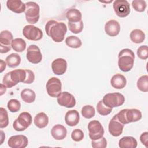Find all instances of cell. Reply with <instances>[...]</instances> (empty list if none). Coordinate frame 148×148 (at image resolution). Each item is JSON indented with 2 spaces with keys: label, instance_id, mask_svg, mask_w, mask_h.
<instances>
[{
  "label": "cell",
  "instance_id": "1",
  "mask_svg": "<svg viewBox=\"0 0 148 148\" xmlns=\"http://www.w3.org/2000/svg\"><path fill=\"white\" fill-rule=\"evenodd\" d=\"M46 34L53 41L60 43L64 40L67 32L66 24L63 22H59L54 20H49L45 25Z\"/></svg>",
  "mask_w": 148,
  "mask_h": 148
},
{
  "label": "cell",
  "instance_id": "2",
  "mask_svg": "<svg viewBox=\"0 0 148 148\" xmlns=\"http://www.w3.org/2000/svg\"><path fill=\"white\" fill-rule=\"evenodd\" d=\"M27 75V69H18L12 71L3 76L2 84L7 88H12L19 83H25Z\"/></svg>",
  "mask_w": 148,
  "mask_h": 148
},
{
  "label": "cell",
  "instance_id": "3",
  "mask_svg": "<svg viewBox=\"0 0 148 148\" xmlns=\"http://www.w3.org/2000/svg\"><path fill=\"white\" fill-rule=\"evenodd\" d=\"M135 54L133 51L130 49L121 50L118 55V66L123 72H128L134 66Z\"/></svg>",
  "mask_w": 148,
  "mask_h": 148
},
{
  "label": "cell",
  "instance_id": "4",
  "mask_svg": "<svg viewBox=\"0 0 148 148\" xmlns=\"http://www.w3.org/2000/svg\"><path fill=\"white\" fill-rule=\"evenodd\" d=\"M118 120L123 124L136 122L142 119V113L137 109H124L116 114Z\"/></svg>",
  "mask_w": 148,
  "mask_h": 148
},
{
  "label": "cell",
  "instance_id": "5",
  "mask_svg": "<svg viewBox=\"0 0 148 148\" xmlns=\"http://www.w3.org/2000/svg\"><path fill=\"white\" fill-rule=\"evenodd\" d=\"M26 9L25 10V15L27 21L34 24L36 23L40 17V8L38 3L35 2H27L25 3Z\"/></svg>",
  "mask_w": 148,
  "mask_h": 148
},
{
  "label": "cell",
  "instance_id": "6",
  "mask_svg": "<svg viewBox=\"0 0 148 148\" xmlns=\"http://www.w3.org/2000/svg\"><path fill=\"white\" fill-rule=\"evenodd\" d=\"M102 101L106 106L112 109L121 106L125 102V97L119 92L108 93L103 97Z\"/></svg>",
  "mask_w": 148,
  "mask_h": 148
},
{
  "label": "cell",
  "instance_id": "7",
  "mask_svg": "<svg viewBox=\"0 0 148 148\" xmlns=\"http://www.w3.org/2000/svg\"><path fill=\"white\" fill-rule=\"evenodd\" d=\"M32 116L27 112L21 113L13 124L14 130L17 131H24L32 123Z\"/></svg>",
  "mask_w": 148,
  "mask_h": 148
},
{
  "label": "cell",
  "instance_id": "8",
  "mask_svg": "<svg viewBox=\"0 0 148 148\" xmlns=\"http://www.w3.org/2000/svg\"><path fill=\"white\" fill-rule=\"evenodd\" d=\"M89 137L91 140H97L102 138L104 134V129L101 123L96 120L91 121L88 124Z\"/></svg>",
  "mask_w": 148,
  "mask_h": 148
},
{
  "label": "cell",
  "instance_id": "9",
  "mask_svg": "<svg viewBox=\"0 0 148 148\" xmlns=\"http://www.w3.org/2000/svg\"><path fill=\"white\" fill-rule=\"evenodd\" d=\"M61 82L55 77H51L47 82L46 88L48 95L51 97H57L61 93Z\"/></svg>",
  "mask_w": 148,
  "mask_h": 148
},
{
  "label": "cell",
  "instance_id": "10",
  "mask_svg": "<svg viewBox=\"0 0 148 148\" xmlns=\"http://www.w3.org/2000/svg\"><path fill=\"white\" fill-rule=\"evenodd\" d=\"M23 34L28 40L38 41L43 37V32L39 28L33 25H27L23 29Z\"/></svg>",
  "mask_w": 148,
  "mask_h": 148
},
{
  "label": "cell",
  "instance_id": "11",
  "mask_svg": "<svg viewBox=\"0 0 148 148\" xmlns=\"http://www.w3.org/2000/svg\"><path fill=\"white\" fill-rule=\"evenodd\" d=\"M114 11L120 17H125L129 15L131 9L129 2L126 0H116L113 4Z\"/></svg>",
  "mask_w": 148,
  "mask_h": 148
},
{
  "label": "cell",
  "instance_id": "12",
  "mask_svg": "<svg viewBox=\"0 0 148 148\" xmlns=\"http://www.w3.org/2000/svg\"><path fill=\"white\" fill-rule=\"evenodd\" d=\"M13 35L8 30H3L0 34V53H6L10 50Z\"/></svg>",
  "mask_w": 148,
  "mask_h": 148
},
{
  "label": "cell",
  "instance_id": "13",
  "mask_svg": "<svg viewBox=\"0 0 148 148\" xmlns=\"http://www.w3.org/2000/svg\"><path fill=\"white\" fill-rule=\"evenodd\" d=\"M26 57L29 62L37 64L42 61V54L39 47L35 45H31L27 48Z\"/></svg>",
  "mask_w": 148,
  "mask_h": 148
},
{
  "label": "cell",
  "instance_id": "14",
  "mask_svg": "<svg viewBox=\"0 0 148 148\" xmlns=\"http://www.w3.org/2000/svg\"><path fill=\"white\" fill-rule=\"evenodd\" d=\"M57 101L60 105L68 108H73L76 105V99L74 96L67 91L61 92L57 97Z\"/></svg>",
  "mask_w": 148,
  "mask_h": 148
},
{
  "label": "cell",
  "instance_id": "15",
  "mask_svg": "<svg viewBox=\"0 0 148 148\" xmlns=\"http://www.w3.org/2000/svg\"><path fill=\"white\" fill-rule=\"evenodd\" d=\"M124 124L121 123L117 119V115L115 114L110 120L108 125L109 133L113 136H119L123 132Z\"/></svg>",
  "mask_w": 148,
  "mask_h": 148
},
{
  "label": "cell",
  "instance_id": "16",
  "mask_svg": "<svg viewBox=\"0 0 148 148\" xmlns=\"http://www.w3.org/2000/svg\"><path fill=\"white\" fill-rule=\"evenodd\" d=\"M28 144V140L23 135H13L9 138L8 145L11 148H25Z\"/></svg>",
  "mask_w": 148,
  "mask_h": 148
},
{
  "label": "cell",
  "instance_id": "17",
  "mask_svg": "<svg viewBox=\"0 0 148 148\" xmlns=\"http://www.w3.org/2000/svg\"><path fill=\"white\" fill-rule=\"evenodd\" d=\"M51 68L54 74L62 75L65 73L67 69L66 61L62 58H57L52 62Z\"/></svg>",
  "mask_w": 148,
  "mask_h": 148
},
{
  "label": "cell",
  "instance_id": "18",
  "mask_svg": "<svg viewBox=\"0 0 148 148\" xmlns=\"http://www.w3.org/2000/svg\"><path fill=\"white\" fill-rule=\"evenodd\" d=\"M105 31L110 36H116L120 31V24L115 20H110L105 23Z\"/></svg>",
  "mask_w": 148,
  "mask_h": 148
},
{
  "label": "cell",
  "instance_id": "19",
  "mask_svg": "<svg viewBox=\"0 0 148 148\" xmlns=\"http://www.w3.org/2000/svg\"><path fill=\"white\" fill-rule=\"evenodd\" d=\"M6 6L12 12L16 13H21L25 12V3L20 0H8L6 2Z\"/></svg>",
  "mask_w": 148,
  "mask_h": 148
},
{
  "label": "cell",
  "instance_id": "20",
  "mask_svg": "<svg viewBox=\"0 0 148 148\" xmlns=\"http://www.w3.org/2000/svg\"><path fill=\"white\" fill-rule=\"evenodd\" d=\"M80 120L79 112L76 110H71L68 111L65 116V121L66 124L70 127L76 125Z\"/></svg>",
  "mask_w": 148,
  "mask_h": 148
},
{
  "label": "cell",
  "instance_id": "21",
  "mask_svg": "<svg viewBox=\"0 0 148 148\" xmlns=\"http://www.w3.org/2000/svg\"><path fill=\"white\" fill-rule=\"evenodd\" d=\"M51 134L56 140H60L64 139L66 137L67 130L64 125L61 124H57L52 128Z\"/></svg>",
  "mask_w": 148,
  "mask_h": 148
},
{
  "label": "cell",
  "instance_id": "22",
  "mask_svg": "<svg viewBox=\"0 0 148 148\" xmlns=\"http://www.w3.org/2000/svg\"><path fill=\"white\" fill-rule=\"evenodd\" d=\"M112 86L116 89H122L127 84V80L124 76L120 73L113 75L110 80Z\"/></svg>",
  "mask_w": 148,
  "mask_h": 148
},
{
  "label": "cell",
  "instance_id": "23",
  "mask_svg": "<svg viewBox=\"0 0 148 148\" xmlns=\"http://www.w3.org/2000/svg\"><path fill=\"white\" fill-rule=\"evenodd\" d=\"M137 145V140L132 136H124L119 141V146L120 148H135Z\"/></svg>",
  "mask_w": 148,
  "mask_h": 148
},
{
  "label": "cell",
  "instance_id": "24",
  "mask_svg": "<svg viewBox=\"0 0 148 148\" xmlns=\"http://www.w3.org/2000/svg\"><path fill=\"white\" fill-rule=\"evenodd\" d=\"M34 122V124L39 128H43L49 123V117L46 113L40 112L35 116Z\"/></svg>",
  "mask_w": 148,
  "mask_h": 148
},
{
  "label": "cell",
  "instance_id": "25",
  "mask_svg": "<svg viewBox=\"0 0 148 148\" xmlns=\"http://www.w3.org/2000/svg\"><path fill=\"white\" fill-rule=\"evenodd\" d=\"M82 13L77 9L72 8L69 9L66 13V17L68 22L77 23L82 20Z\"/></svg>",
  "mask_w": 148,
  "mask_h": 148
},
{
  "label": "cell",
  "instance_id": "26",
  "mask_svg": "<svg viewBox=\"0 0 148 148\" xmlns=\"http://www.w3.org/2000/svg\"><path fill=\"white\" fill-rule=\"evenodd\" d=\"M22 100L25 103H30L34 102L36 98V94L31 89L25 88L23 90L20 94Z\"/></svg>",
  "mask_w": 148,
  "mask_h": 148
},
{
  "label": "cell",
  "instance_id": "27",
  "mask_svg": "<svg viewBox=\"0 0 148 148\" xmlns=\"http://www.w3.org/2000/svg\"><path fill=\"white\" fill-rule=\"evenodd\" d=\"M6 62L9 68H16L21 62V57L17 53H12L6 58Z\"/></svg>",
  "mask_w": 148,
  "mask_h": 148
},
{
  "label": "cell",
  "instance_id": "28",
  "mask_svg": "<svg viewBox=\"0 0 148 148\" xmlns=\"http://www.w3.org/2000/svg\"><path fill=\"white\" fill-rule=\"evenodd\" d=\"M130 37L132 42L139 44L144 41L145 39V34L142 30L135 29L131 31Z\"/></svg>",
  "mask_w": 148,
  "mask_h": 148
},
{
  "label": "cell",
  "instance_id": "29",
  "mask_svg": "<svg viewBox=\"0 0 148 148\" xmlns=\"http://www.w3.org/2000/svg\"><path fill=\"white\" fill-rule=\"evenodd\" d=\"M12 48L17 52H22L26 48V42L22 38H16L11 44Z\"/></svg>",
  "mask_w": 148,
  "mask_h": 148
},
{
  "label": "cell",
  "instance_id": "30",
  "mask_svg": "<svg viewBox=\"0 0 148 148\" xmlns=\"http://www.w3.org/2000/svg\"><path fill=\"white\" fill-rule=\"evenodd\" d=\"M65 43L68 47L73 49L79 48L82 44L81 40L78 37L73 35L68 36L65 39Z\"/></svg>",
  "mask_w": 148,
  "mask_h": 148
},
{
  "label": "cell",
  "instance_id": "31",
  "mask_svg": "<svg viewBox=\"0 0 148 148\" xmlns=\"http://www.w3.org/2000/svg\"><path fill=\"white\" fill-rule=\"evenodd\" d=\"M138 88L144 92L148 91V76L145 75L140 76L137 81Z\"/></svg>",
  "mask_w": 148,
  "mask_h": 148
},
{
  "label": "cell",
  "instance_id": "32",
  "mask_svg": "<svg viewBox=\"0 0 148 148\" xmlns=\"http://www.w3.org/2000/svg\"><path fill=\"white\" fill-rule=\"evenodd\" d=\"M81 113L83 117H84V118L91 119L95 116V110L93 106H92L91 105H87L83 106V108H82Z\"/></svg>",
  "mask_w": 148,
  "mask_h": 148
},
{
  "label": "cell",
  "instance_id": "33",
  "mask_svg": "<svg viewBox=\"0 0 148 148\" xmlns=\"http://www.w3.org/2000/svg\"><path fill=\"white\" fill-rule=\"evenodd\" d=\"M68 25L69 31L75 34L80 33L83 29V23L82 20L77 23L68 22Z\"/></svg>",
  "mask_w": 148,
  "mask_h": 148
},
{
  "label": "cell",
  "instance_id": "34",
  "mask_svg": "<svg viewBox=\"0 0 148 148\" xmlns=\"http://www.w3.org/2000/svg\"><path fill=\"white\" fill-rule=\"evenodd\" d=\"M97 110L99 114L102 116H107L112 112V109L106 106L103 103L102 100H101L97 105Z\"/></svg>",
  "mask_w": 148,
  "mask_h": 148
},
{
  "label": "cell",
  "instance_id": "35",
  "mask_svg": "<svg viewBox=\"0 0 148 148\" xmlns=\"http://www.w3.org/2000/svg\"><path fill=\"white\" fill-rule=\"evenodd\" d=\"M9 124L8 114L5 109L2 107L0 108V127L3 128L6 127Z\"/></svg>",
  "mask_w": 148,
  "mask_h": 148
},
{
  "label": "cell",
  "instance_id": "36",
  "mask_svg": "<svg viewBox=\"0 0 148 148\" xmlns=\"http://www.w3.org/2000/svg\"><path fill=\"white\" fill-rule=\"evenodd\" d=\"M7 106L10 112L16 113L20 109L21 103L20 101L16 99H11L8 101Z\"/></svg>",
  "mask_w": 148,
  "mask_h": 148
},
{
  "label": "cell",
  "instance_id": "37",
  "mask_svg": "<svg viewBox=\"0 0 148 148\" xmlns=\"http://www.w3.org/2000/svg\"><path fill=\"white\" fill-rule=\"evenodd\" d=\"M146 3L142 0H134L132 2V6L135 10L138 12H143L146 8Z\"/></svg>",
  "mask_w": 148,
  "mask_h": 148
},
{
  "label": "cell",
  "instance_id": "38",
  "mask_svg": "<svg viewBox=\"0 0 148 148\" xmlns=\"http://www.w3.org/2000/svg\"><path fill=\"white\" fill-rule=\"evenodd\" d=\"M91 146L93 148H105L107 146L106 139L102 136L99 139L92 140Z\"/></svg>",
  "mask_w": 148,
  "mask_h": 148
},
{
  "label": "cell",
  "instance_id": "39",
  "mask_svg": "<svg viewBox=\"0 0 148 148\" xmlns=\"http://www.w3.org/2000/svg\"><path fill=\"white\" fill-rule=\"evenodd\" d=\"M138 57L141 60H146L148 58V47L146 45L140 46L137 50Z\"/></svg>",
  "mask_w": 148,
  "mask_h": 148
},
{
  "label": "cell",
  "instance_id": "40",
  "mask_svg": "<svg viewBox=\"0 0 148 148\" xmlns=\"http://www.w3.org/2000/svg\"><path fill=\"white\" fill-rule=\"evenodd\" d=\"M84 138V133L80 129H75L71 133V138L75 142L81 141Z\"/></svg>",
  "mask_w": 148,
  "mask_h": 148
},
{
  "label": "cell",
  "instance_id": "41",
  "mask_svg": "<svg viewBox=\"0 0 148 148\" xmlns=\"http://www.w3.org/2000/svg\"><path fill=\"white\" fill-rule=\"evenodd\" d=\"M140 140L141 143L144 145L146 147L148 146V132H143L140 136Z\"/></svg>",
  "mask_w": 148,
  "mask_h": 148
},
{
  "label": "cell",
  "instance_id": "42",
  "mask_svg": "<svg viewBox=\"0 0 148 148\" xmlns=\"http://www.w3.org/2000/svg\"><path fill=\"white\" fill-rule=\"evenodd\" d=\"M0 64H1V66H0V68H1V73H2L6 68V62L3 60H0Z\"/></svg>",
  "mask_w": 148,
  "mask_h": 148
},
{
  "label": "cell",
  "instance_id": "43",
  "mask_svg": "<svg viewBox=\"0 0 148 148\" xmlns=\"http://www.w3.org/2000/svg\"><path fill=\"white\" fill-rule=\"evenodd\" d=\"M6 88L7 87L3 84H1V95H2L4 93H5Z\"/></svg>",
  "mask_w": 148,
  "mask_h": 148
}]
</instances>
